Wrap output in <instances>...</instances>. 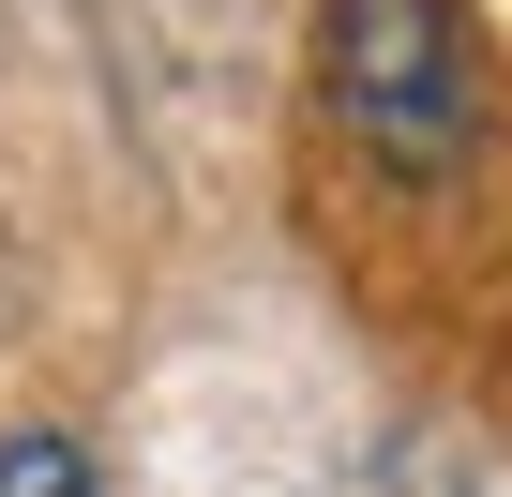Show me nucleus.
Returning a JSON list of instances; mask_svg holds the SVG:
<instances>
[{"mask_svg": "<svg viewBox=\"0 0 512 497\" xmlns=\"http://www.w3.org/2000/svg\"><path fill=\"white\" fill-rule=\"evenodd\" d=\"M317 106L377 181L482 166V46L452 0H317Z\"/></svg>", "mask_w": 512, "mask_h": 497, "instance_id": "f257e3e1", "label": "nucleus"}, {"mask_svg": "<svg viewBox=\"0 0 512 497\" xmlns=\"http://www.w3.org/2000/svg\"><path fill=\"white\" fill-rule=\"evenodd\" d=\"M0 497H106V467H91L76 422H16L0 437Z\"/></svg>", "mask_w": 512, "mask_h": 497, "instance_id": "f03ea898", "label": "nucleus"}]
</instances>
